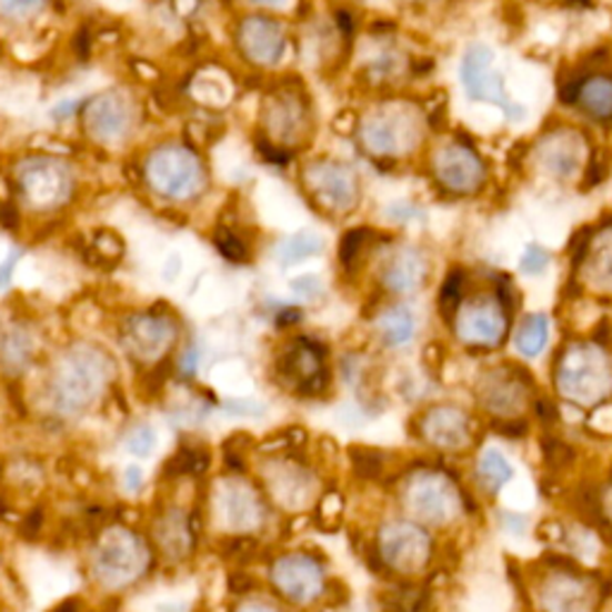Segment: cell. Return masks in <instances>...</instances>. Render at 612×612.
<instances>
[{
    "instance_id": "6da1fadb",
    "label": "cell",
    "mask_w": 612,
    "mask_h": 612,
    "mask_svg": "<svg viewBox=\"0 0 612 612\" xmlns=\"http://www.w3.org/2000/svg\"><path fill=\"white\" fill-rule=\"evenodd\" d=\"M359 141L375 159H402L423 141V113L412 101H383L359 122Z\"/></svg>"
},
{
    "instance_id": "7a4b0ae2",
    "label": "cell",
    "mask_w": 612,
    "mask_h": 612,
    "mask_svg": "<svg viewBox=\"0 0 612 612\" xmlns=\"http://www.w3.org/2000/svg\"><path fill=\"white\" fill-rule=\"evenodd\" d=\"M555 385L574 404H593L612 395V364L603 348L572 342L558 357Z\"/></svg>"
},
{
    "instance_id": "3957f363",
    "label": "cell",
    "mask_w": 612,
    "mask_h": 612,
    "mask_svg": "<svg viewBox=\"0 0 612 612\" xmlns=\"http://www.w3.org/2000/svg\"><path fill=\"white\" fill-rule=\"evenodd\" d=\"M147 180L155 194L172 201L194 199L207 187V168L199 155L180 144L155 149L147 161Z\"/></svg>"
},
{
    "instance_id": "277c9868",
    "label": "cell",
    "mask_w": 612,
    "mask_h": 612,
    "mask_svg": "<svg viewBox=\"0 0 612 612\" xmlns=\"http://www.w3.org/2000/svg\"><path fill=\"white\" fill-rule=\"evenodd\" d=\"M460 80L464 87L466 99L498 106L508 120L522 122L526 118V108L510 99L505 89V80L495 70V53L491 46L472 43L464 51L460 66Z\"/></svg>"
},
{
    "instance_id": "5b68a950",
    "label": "cell",
    "mask_w": 612,
    "mask_h": 612,
    "mask_svg": "<svg viewBox=\"0 0 612 612\" xmlns=\"http://www.w3.org/2000/svg\"><path fill=\"white\" fill-rule=\"evenodd\" d=\"M454 333L466 348L495 350L505 342L510 313L495 292L466 297L454 309Z\"/></svg>"
},
{
    "instance_id": "8992f818",
    "label": "cell",
    "mask_w": 612,
    "mask_h": 612,
    "mask_svg": "<svg viewBox=\"0 0 612 612\" xmlns=\"http://www.w3.org/2000/svg\"><path fill=\"white\" fill-rule=\"evenodd\" d=\"M404 508L427 526H445L462 512V493L445 474L423 469L407 479Z\"/></svg>"
},
{
    "instance_id": "52a82bcc",
    "label": "cell",
    "mask_w": 612,
    "mask_h": 612,
    "mask_svg": "<svg viewBox=\"0 0 612 612\" xmlns=\"http://www.w3.org/2000/svg\"><path fill=\"white\" fill-rule=\"evenodd\" d=\"M18 184L22 197L34 209L51 211L66 203L72 194V170L51 155H29L18 168Z\"/></svg>"
},
{
    "instance_id": "ba28073f",
    "label": "cell",
    "mask_w": 612,
    "mask_h": 612,
    "mask_svg": "<svg viewBox=\"0 0 612 612\" xmlns=\"http://www.w3.org/2000/svg\"><path fill=\"white\" fill-rule=\"evenodd\" d=\"M304 187L313 203L328 213H350L359 203L357 175L340 161H311L304 170Z\"/></svg>"
},
{
    "instance_id": "9c48e42d",
    "label": "cell",
    "mask_w": 612,
    "mask_h": 612,
    "mask_svg": "<svg viewBox=\"0 0 612 612\" xmlns=\"http://www.w3.org/2000/svg\"><path fill=\"white\" fill-rule=\"evenodd\" d=\"M431 170L435 182L445 192L466 197L476 194L485 184V165L481 155L466 144V141L452 139L433 153Z\"/></svg>"
},
{
    "instance_id": "30bf717a",
    "label": "cell",
    "mask_w": 612,
    "mask_h": 612,
    "mask_svg": "<svg viewBox=\"0 0 612 612\" xmlns=\"http://www.w3.org/2000/svg\"><path fill=\"white\" fill-rule=\"evenodd\" d=\"M379 555L388 570L398 574H417L431 560L429 533L410 522H390L379 531Z\"/></svg>"
},
{
    "instance_id": "8fae6325",
    "label": "cell",
    "mask_w": 612,
    "mask_h": 612,
    "mask_svg": "<svg viewBox=\"0 0 612 612\" xmlns=\"http://www.w3.org/2000/svg\"><path fill=\"white\" fill-rule=\"evenodd\" d=\"M278 373L292 381L294 390L307 398H319L331 388V371L325 367V348L313 338L294 340L280 354Z\"/></svg>"
},
{
    "instance_id": "7c38bea8",
    "label": "cell",
    "mask_w": 612,
    "mask_h": 612,
    "mask_svg": "<svg viewBox=\"0 0 612 612\" xmlns=\"http://www.w3.org/2000/svg\"><path fill=\"white\" fill-rule=\"evenodd\" d=\"M87 134L99 144H120L134 128V106L118 91L99 93L84 103L82 111Z\"/></svg>"
},
{
    "instance_id": "4fadbf2b",
    "label": "cell",
    "mask_w": 612,
    "mask_h": 612,
    "mask_svg": "<svg viewBox=\"0 0 612 612\" xmlns=\"http://www.w3.org/2000/svg\"><path fill=\"white\" fill-rule=\"evenodd\" d=\"M271 579L292 605H313L325 591V572L309 553H290L275 560Z\"/></svg>"
},
{
    "instance_id": "5bb4252c",
    "label": "cell",
    "mask_w": 612,
    "mask_h": 612,
    "mask_svg": "<svg viewBox=\"0 0 612 612\" xmlns=\"http://www.w3.org/2000/svg\"><path fill=\"white\" fill-rule=\"evenodd\" d=\"M238 46L251 66L273 68L288 51L285 27L263 14H251L238 27Z\"/></svg>"
},
{
    "instance_id": "9a60e30c",
    "label": "cell",
    "mask_w": 612,
    "mask_h": 612,
    "mask_svg": "<svg viewBox=\"0 0 612 612\" xmlns=\"http://www.w3.org/2000/svg\"><path fill=\"white\" fill-rule=\"evenodd\" d=\"M536 163L555 180H572L586 170V139L576 130H553L541 137Z\"/></svg>"
},
{
    "instance_id": "2e32d148",
    "label": "cell",
    "mask_w": 612,
    "mask_h": 612,
    "mask_svg": "<svg viewBox=\"0 0 612 612\" xmlns=\"http://www.w3.org/2000/svg\"><path fill=\"white\" fill-rule=\"evenodd\" d=\"M476 398L485 412L498 419H516L529 400V385L522 371L508 367L485 371L476 388Z\"/></svg>"
},
{
    "instance_id": "e0dca14e",
    "label": "cell",
    "mask_w": 612,
    "mask_h": 612,
    "mask_svg": "<svg viewBox=\"0 0 612 612\" xmlns=\"http://www.w3.org/2000/svg\"><path fill=\"white\" fill-rule=\"evenodd\" d=\"M419 433L438 452H460L472 445V419L458 407H433L421 417Z\"/></svg>"
},
{
    "instance_id": "ac0fdd59",
    "label": "cell",
    "mask_w": 612,
    "mask_h": 612,
    "mask_svg": "<svg viewBox=\"0 0 612 612\" xmlns=\"http://www.w3.org/2000/svg\"><path fill=\"white\" fill-rule=\"evenodd\" d=\"M263 122L269 137L280 144H294L309 132V106L304 97L297 91L275 93V97L265 103Z\"/></svg>"
},
{
    "instance_id": "d6986e66",
    "label": "cell",
    "mask_w": 612,
    "mask_h": 612,
    "mask_svg": "<svg viewBox=\"0 0 612 612\" xmlns=\"http://www.w3.org/2000/svg\"><path fill=\"white\" fill-rule=\"evenodd\" d=\"M429 278V259L423 257V251L402 244L390 249L381 265V285L390 294H412L423 288V282Z\"/></svg>"
},
{
    "instance_id": "ffe728a7",
    "label": "cell",
    "mask_w": 612,
    "mask_h": 612,
    "mask_svg": "<svg viewBox=\"0 0 612 612\" xmlns=\"http://www.w3.org/2000/svg\"><path fill=\"white\" fill-rule=\"evenodd\" d=\"M144 562H147V551L141 548V543L132 536V533L118 531L101 545L97 570L103 582L122 584L128 582V579L137 576L141 568H144Z\"/></svg>"
},
{
    "instance_id": "44dd1931",
    "label": "cell",
    "mask_w": 612,
    "mask_h": 612,
    "mask_svg": "<svg viewBox=\"0 0 612 612\" xmlns=\"http://www.w3.org/2000/svg\"><path fill=\"white\" fill-rule=\"evenodd\" d=\"M101 359L91 354L72 357L60 371V402L74 410V407L87 404L106 381V371L101 369Z\"/></svg>"
},
{
    "instance_id": "7402d4cb",
    "label": "cell",
    "mask_w": 612,
    "mask_h": 612,
    "mask_svg": "<svg viewBox=\"0 0 612 612\" xmlns=\"http://www.w3.org/2000/svg\"><path fill=\"white\" fill-rule=\"evenodd\" d=\"M124 340H128V348L137 357L153 359L175 342V325H172L168 319L139 317L128 323Z\"/></svg>"
},
{
    "instance_id": "603a6c76",
    "label": "cell",
    "mask_w": 612,
    "mask_h": 612,
    "mask_svg": "<svg viewBox=\"0 0 612 612\" xmlns=\"http://www.w3.org/2000/svg\"><path fill=\"white\" fill-rule=\"evenodd\" d=\"M543 610L548 612H593L595 599L586 582L572 574H555L543 589Z\"/></svg>"
},
{
    "instance_id": "cb8c5ba5",
    "label": "cell",
    "mask_w": 612,
    "mask_h": 612,
    "mask_svg": "<svg viewBox=\"0 0 612 612\" xmlns=\"http://www.w3.org/2000/svg\"><path fill=\"white\" fill-rule=\"evenodd\" d=\"M221 510L225 522L232 529H257L263 522V505L261 498L251 491V485L230 483L221 495Z\"/></svg>"
},
{
    "instance_id": "d4e9b609",
    "label": "cell",
    "mask_w": 612,
    "mask_h": 612,
    "mask_svg": "<svg viewBox=\"0 0 612 612\" xmlns=\"http://www.w3.org/2000/svg\"><path fill=\"white\" fill-rule=\"evenodd\" d=\"M572 101L579 103V108L599 122L612 120V77L610 74H593L589 80H582L574 87Z\"/></svg>"
},
{
    "instance_id": "484cf974",
    "label": "cell",
    "mask_w": 612,
    "mask_h": 612,
    "mask_svg": "<svg viewBox=\"0 0 612 612\" xmlns=\"http://www.w3.org/2000/svg\"><path fill=\"white\" fill-rule=\"evenodd\" d=\"M375 331H379V338L383 340L385 348H390V350L407 348V344L414 340V333H417L414 311L404 304L385 307L379 313V319H375Z\"/></svg>"
},
{
    "instance_id": "4316f807",
    "label": "cell",
    "mask_w": 612,
    "mask_h": 612,
    "mask_svg": "<svg viewBox=\"0 0 612 612\" xmlns=\"http://www.w3.org/2000/svg\"><path fill=\"white\" fill-rule=\"evenodd\" d=\"M586 275L599 290L612 292V228L593 234L584 251Z\"/></svg>"
},
{
    "instance_id": "83f0119b",
    "label": "cell",
    "mask_w": 612,
    "mask_h": 612,
    "mask_svg": "<svg viewBox=\"0 0 612 612\" xmlns=\"http://www.w3.org/2000/svg\"><path fill=\"white\" fill-rule=\"evenodd\" d=\"M514 476V469L510 460H505V454L495 448H489L481 452V458L476 462V481L481 485V491L485 495H498L505 483H510Z\"/></svg>"
},
{
    "instance_id": "f1b7e54d",
    "label": "cell",
    "mask_w": 612,
    "mask_h": 612,
    "mask_svg": "<svg viewBox=\"0 0 612 612\" xmlns=\"http://www.w3.org/2000/svg\"><path fill=\"white\" fill-rule=\"evenodd\" d=\"M551 335V321L545 313H526L514 331V348L526 359H536L548 344Z\"/></svg>"
},
{
    "instance_id": "f546056e",
    "label": "cell",
    "mask_w": 612,
    "mask_h": 612,
    "mask_svg": "<svg viewBox=\"0 0 612 612\" xmlns=\"http://www.w3.org/2000/svg\"><path fill=\"white\" fill-rule=\"evenodd\" d=\"M323 238L317 232H311V230H302V232H294L290 234L288 240H282L278 244V251H275V257L280 261V265H285V269H290V265L294 263H304L313 257H319L323 254Z\"/></svg>"
},
{
    "instance_id": "4dcf8cb0",
    "label": "cell",
    "mask_w": 612,
    "mask_h": 612,
    "mask_svg": "<svg viewBox=\"0 0 612 612\" xmlns=\"http://www.w3.org/2000/svg\"><path fill=\"white\" fill-rule=\"evenodd\" d=\"M371 242H373V230H369V228H354L344 234L340 242V251H338V259H340V265L344 273L352 275L359 269V263L364 261L362 257L367 254Z\"/></svg>"
},
{
    "instance_id": "1f68e13d",
    "label": "cell",
    "mask_w": 612,
    "mask_h": 612,
    "mask_svg": "<svg viewBox=\"0 0 612 612\" xmlns=\"http://www.w3.org/2000/svg\"><path fill=\"white\" fill-rule=\"evenodd\" d=\"M464 288H466V273L464 269H452L443 282L441 294H438V309H441L443 317H452L454 309L464 300Z\"/></svg>"
},
{
    "instance_id": "d6a6232c",
    "label": "cell",
    "mask_w": 612,
    "mask_h": 612,
    "mask_svg": "<svg viewBox=\"0 0 612 612\" xmlns=\"http://www.w3.org/2000/svg\"><path fill=\"white\" fill-rule=\"evenodd\" d=\"M207 469H209V454L197 448H182L175 458L168 462V474H175V476H184V474L199 476L207 472Z\"/></svg>"
},
{
    "instance_id": "836d02e7",
    "label": "cell",
    "mask_w": 612,
    "mask_h": 612,
    "mask_svg": "<svg viewBox=\"0 0 612 612\" xmlns=\"http://www.w3.org/2000/svg\"><path fill=\"white\" fill-rule=\"evenodd\" d=\"M213 242H215V249L232 263H244L249 259V249L238 232H232L228 228H218L213 234Z\"/></svg>"
},
{
    "instance_id": "e575fe53",
    "label": "cell",
    "mask_w": 612,
    "mask_h": 612,
    "mask_svg": "<svg viewBox=\"0 0 612 612\" xmlns=\"http://www.w3.org/2000/svg\"><path fill=\"white\" fill-rule=\"evenodd\" d=\"M352 464L362 479H379L385 472L383 454L371 448H352Z\"/></svg>"
},
{
    "instance_id": "d590c367",
    "label": "cell",
    "mask_w": 612,
    "mask_h": 612,
    "mask_svg": "<svg viewBox=\"0 0 612 612\" xmlns=\"http://www.w3.org/2000/svg\"><path fill=\"white\" fill-rule=\"evenodd\" d=\"M543 460L551 469H568L574 462V450L564 441H560V438H545Z\"/></svg>"
},
{
    "instance_id": "8d00e7d4",
    "label": "cell",
    "mask_w": 612,
    "mask_h": 612,
    "mask_svg": "<svg viewBox=\"0 0 612 612\" xmlns=\"http://www.w3.org/2000/svg\"><path fill=\"white\" fill-rule=\"evenodd\" d=\"M548 265H551V251L539 244H529L524 249V254L520 259V269L524 275H541L545 273Z\"/></svg>"
},
{
    "instance_id": "74e56055",
    "label": "cell",
    "mask_w": 612,
    "mask_h": 612,
    "mask_svg": "<svg viewBox=\"0 0 612 612\" xmlns=\"http://www.w3.org/2000/svg\"><path fill=\"white\" fill-rule=\"evenodd\" d=\"M46 0H0V14L8 20H27L43 8Z\"/></svg>"
},
{
    "instance_id": "f35d334b",
    "label": "cell",
    "mask_w": 612,
    "mask_h": 612,
    "mask_svg": "<svg viewBox=\"0 0 612 612\" xmlns=\"http://www.w3.org/2000/svg\"><path fill=\"white\" fill-rule=\"evenodd\" d=\"M155 448V431L147 423H141V427L132 429L128 435V450L137 458H149L151 450Z\"/></svg>"
},
{
    "instance_id": "ab89813d",
    "label": "cell",
    "mask_w": 612,
    "mask_h": 612,
    "mask_svg": "<svg viewBox=\"0 0 612 612\" xmlns=\"http://www.w3.org/2000/svg\"><path fill=\"white\" fill-rule=\"evenodd\" d=\"M292 292L304 297V300H319L323 297V282L319 275H300L292 280Z\"/></svg>"
},
{
    "instance_id": "60d3db41",
    "label": "cell",
    "mask_w": 612,
    "mask_h": 612,
    "mask_svg": "<svg viewBox=\"0 0 612 612\" xmlns=\"http://www.w3.org/2000/svg\"><path fill=\"white\" fill-rule=\"evenodd\" d=\"M302 309L300 307H282L278 313H275V325L278 328H292L302 321Z\"/></svg>"
},
{
    "instance_id": "b9f144b4",
    "label": "cell",
    "mask_w": 612,
    "mask_h": 612,
    "mask_svg": "<svg viewBox=\"0 0 612 612\" xmlns=\"http://www.w3.org/2000/svg\"><path fill=\"white\" fill-rule=\"evenodd\" d=\"M536 414L543 423H548V427H553V423L560 419V412H558V407L551 402V400H545V398H539L536 402Z\"/></svg>"
},
{
    "instance_id": "7bdbcfd3",
    "label": "cell",
    "mask_w": 612,
    "mask_h": 612,
    "mask_svg": "<svg viewBox=\"0 0 612 612\" xmlns=\"http://www.w3.org/2000/svg\"><path fill=\"white\" fill-rule=\"evenodd\" d=\"M20 251H12V254L0 263V290L8 288L10 285V280H12V273H14V265L20 263Z\"/></svg>"
},
{
    "instance_id": "ee69618b",
    "label": "cell",
    "mask_w": 612,
    "mask_h": 612,
    "mask_svg": "<svg viewBox=\"0 0 612 612\" xmlns=\"http://www.w3.org/2000/svg\"><path fill=\"white\" fill-rule=\"evenodd\" d=\"M77 108H80V103H74V101H62L60 106L53 108L51 118H53L56 122H66V120H70V118L77 113Z\"/></svg>"
},
{
    "instance_id": "f6af8a7d",
    "label": "cell",
    "mask_w": 612,
    "mask_h": 612,
    "mask_svg": "<svg viewBox=\"0 0 612 612\" xmlns=\"http://www.w3.org/2000/svg\"><path fill=\"white\" fill-rule=\"evenodd\" d=\"M141 483H144V474H141L139 466H128L124 469V489L128 491H139Z\"/></svg>"
},
{
    "instance_id": "bcb514c9",
    "label": "cell",
    "mask_w": 612,
    "mask_h": 612,
    "mask_svg": "<svg viewBox=\"0 0 612 612\" xmlns=\"http://www.w3.org/2000/svg\"><path fill=\"white\" fill-rule=\"evenodd\" d=\"M599 510H601V520L610 522L612 524V483L608 485V489L599 493Z\"/></svg>"
},
{
    "instance_id": "7dc6e473",
    "label": "cell",
    "mask_w": 612,
    "mask_h": 612,
    "mask_svg": "<svg viewBox=\"0 0 612 612\" xmlns=\"http://www.w3.org/2000/svg\"><path fill=\"white\" fill-rule=\"evenodd\" d=\"M390 215L395 218V221H412V218L421 215L410 203H395V207H390Z\"/></svg>"
},
{
    "instance_id": "c3c4849f",
    "label": "cell",
    "mask_w": 612,
    "mask_h": 612,
    "mask_svg": "<svg viewBox=\"0 0 612 612\" xmlns=\"http://www.w3.org/2000/svg\"><path fill=\"white\" fill-rule=\"evenodd\" d=\"M39 529H41V514L39 512H31L27 516V520H24V524H22V533H24L27 539H31V536H34V533H39Z\"/></svg>"
},
{
    "instance_id": "681fc988",
    "label": "cell",
    "mask_w": 612,
    "mask_h": 612,
    "mask_svg": "<svg viewBox=\"0 0 612 612\" xmlns=\"http://www.w3.org/2000/svg\"><path fill=\"white\" fill-rule=\"evenodd\" d=\"M197 367H199V354H197V350H187L184 357H182V373H184V375H194V373H197Z\"/></svg>"
},
{
    "instance_id": "f907efd6",
    "label": "cell",
    "mask_w": 612,
    "mask_h": 612,
    "mask_svg": "<svg viewBox=\"0 0 612 612\" xmlns=\"http://www.w3.org/2000/svg\"><path fill=\"white\" fill-rule=\"evenodd\" d=\"M180 271H182V261H180V257H168L165 269H163V278H165V280H175V278L180 275Z\"/></svg>"
},
{
    "instance_id": "816d5d0a",
    "label": "cell",
    "mask_w": 612,
    "mask_h": 612,
    "mask_svg": "<svg viewBox=\"0 0 612 612\" xmlns=\"http://www.w3.org/2000/svg\"><path fill=\"white\" fill-rule=\"evenodd\" d=\"M240 612H278L275 608H269V605H247L242 608Z\"/></svg>"
},
{
    "instance_id": "f5cc1de1",
    "label": "cell",
    "mask_w": 612,
    "mask_h": 612,
    "mask_svg": "<svg viewBox=\"0 0 612 612\" xmlns=\"http://www.w3.org/2000/svg\"><path fill=\"white\" fill-rule=\"evenodd\" d=\"M56 612H80V605H77V601H66Z\"/></svg>"
},
{
    "instance_id": "db71d44e",
    "label": "cell",
    "mask_w": 612,
    "mask_h": 612,
    "mask_svg": "<svg viewBox=\"0 0 612 612\" xmlns=\"http://www.w3.org/2000/svg\"><path fill=\"white\" fill-rule=\"evenodd\" d=\"M251 6H282L285 0H247Z\"/></svg>"
}]
</instances>
